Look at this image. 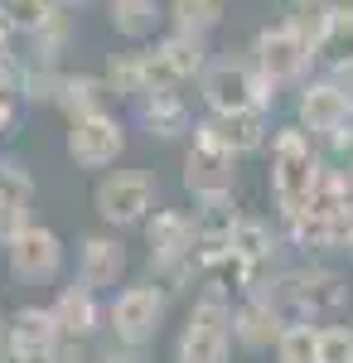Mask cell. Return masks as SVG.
<instances>
[{
	"label": "cell",
	"mask_w": 353,
	"mask_h": 363,
	"mask_svg": "<svg viewBox=\"0 0 353 363\" xmlns=\"http://www.w3.org/2000/svg\"><path fill=\"white\" fill-rule=\"evenodd\" d=\"M58 87H63V68H44V63H29V58L15 63V92H20L25 107H54Z\"/></svg>",
	"instance_id": "cb8c5ba5"
},
{
	"label": "cell",
	"mask_w": 353,
	"mask_h": 363,
	"mask_svg": "<svg viewBox=\"0 0 353 363\" xmlns=\"http://www.w3.org/2000/svg\"><path fill=\"white\" fill-rule=\"evenodd\" d=\"M315 363H353V325H320Z\"/></svg>",
	"instance_id": "4316f807"
},
{
	"label": "cell",
	"mask_w": 353,
	"mask_h": 363,
	"mask_svg": "<svg viewBox=\"0 0 353 363\" xmlns=\"http://www.w3.org/2000/svg\"><path fill=\"white\" fill-rule=\"evenodd\" d=\"M92 208H97V223L111 228V233L145 228V218L160 208V179L140 165H116L107 174H97Z\"/></svg>",
	"instance_id": "277c9868"
},
{
	"label": "cell",
	"mask_w": 353,
	"mask_h": 363,
	"mask_svg": "<svg viewBox=\"0 0 353 363\" xmlns=\"http://www.w3.org/2000/svg\"><path fill=\"white\" fill-rule=\"evenodd\" d=\"M29 223H34L29 203H5V199H0V247H5L20 228H29Z\"/></svg>",
	"instance_id": "83f0119b"
},
{
	"label": "cell",
	"mask_w": 353,
	"mask_h": 363,
	"mask_svg": "<svg viewBox=\"0 0 353 363\" xmlns=\"http://www.w3.org/2000/svg\"><path fill=\"white\" fill-rule=\"evenodd\" d=\"M174 296L164 291L160 281H126L116 296H107V339H116L121 349H150L160 339L164 320H169Z\"/></svg>",
	"instance_id": "3957f363"
},
{
	"label": "cell",
	"mask_w": 353,
	"mask_h": 363,
	"mask_svg": "<svg viewBox=\"0 0 353 363\" xmlns=\"http://www.w3.org/2000/svg\"><path fill=\"white\" fill-rule=\"evenodd\" d=\"M63 5H92V0H63Z\"/></svg>",
	"instance_id": "d6a6232c"
},
{
	"label": "cell",
	"mask_w": 353,
	"mask_h": 363,
	"mask_svg": "<svg viewBox=\"0 0 353 363\" xmlns=\"http://www.w3.org/2000/svg\"><path fill=\"white\" fill-rule=\"evenodd\" d=\"M198 131H208V136L228 150V155H257V150H267L271 145V112L267 107H247V112H203L198 116Z\"/></svg>",
	"instance_id": "9a60e30c"
},
{
	"label": "cell",
	"mask_w": 353,
	"mask_h": 363,
	"mask_svg": "<svg viewBox=\"0 0 353 363\" xmlns=\"http://www.w3.org/2000/svg\"><path fill=\"white\" fill-rule=\"evenodd\" d=\"M349 174H353V160H349Z\"/></svg>",
	"instance_id": "836d02e7"
},
{
	"label": "cell",
	"mask_w": 353,
	"mask_h": 363,
	"mask_svg": "<svg viewBox=\"0 0 353 363\" xmlns=\"http://www.w3.org/2000/svg\"><path fill=\"white\" fill-rule=\"evenodd\" d=\"M315 58H325L329 73L353 63V0H334L329 5V20L320 29V39H315Z\"/></svg>",
	"instance_id": "ffe728a7"
},
{
	"label": "cell",
	"mask_w": 353,
	"mask_h": 363,
	"mask_svg": "<svg viewBox=\"0 0 353 363\" xmlns=\"http://www.w3.org/2000/svg\"><path fill=\"white\" fill-rule=\"evenodd\" d=\"M102 83H107V92L116 97V102H140L145 92H155V73H150V54L145 49H116V54H107V63H102Z\"/></svg>",
	"instance_id": "ac0fdd59"
},
{
	"label": "cell",
	"mask_w": 353,
	"mask_h": 363,
	"mask_svg": "<svg viewBox=\"0 0 353 363\" xmlns=\"http://www.w3.org/2000/svg\"><path fill=\"white\" fill-rule=\"evenodd\" d=\"M286 325L291 320L262 296H237V306H232V344L242 354H276Z\"/></svg>",
	"instance_id": "2e32d148"
},
{
	"label": "cell",
	"mask_w": 353,
	"mask_h": 363,
	"mask_svg": "<svg viewBox=\"0 0 353 363\" xmlns=\"http://www.w3.org/2000/svg\"><path fill=\"white\" fill-rule=\"evenodd\" d=\"M5 344L20 349L29 363H44L63 344V335H58V325H54V310L49 306H15L10 310V339Z\"/></svg>",
	"instance_id": "e0dca14e"
},
{
	"label": "cell",
	"mask_w": 353,
	"mask_h": 363,
	"mask_svg": "<svg viewBox=\"0 0 353 363\" xmlns=\"http://www.w3.org/2000/svg\"><path fill=\"white\" fill-rule=\"evenodd\" d=\"M131 277V247L121 233L111 228H92V233H78L73 242V281L97 291V296H116Z\"/></svg>",
	"instance_id": "ba28073f"
},
{
	"label": "cell",
	"mask_w": 353,
	"mask_h": 363,
	"mask_svg": "<svg viewBox=\"0 0 353 363\" xmlns=\"http://www.w3.org/2000/svg\"><path fill=\"white\" fill-rule=\"evenodd\" d=\"M329 78H339V87H344V92H349V102H353V63H349V68H334V73H329Z\"/></svg>",
	"instance_id": "f546056e"
},
{
	"label": "cell",
	"mask_w": 353,
	"mask_h": 363,
	"mask_svg": "<svg viewBox=\"0 0 353 363\" xmlns=\"http://www.w3.org/2000/svg\"><path fill=\"white\" fill-rule=\"evenodd\" d=\"M131 121H136L150 140H184V136H194V126H198L184 87H155V92H145L140 102H131Z\"/></svg>",
	"instance_id": "5bb4252c"
},
{
	"label": "cell",
	"mask_w": 353,
	"mask_h": 363,
	"mask_svg": "<svg viewBox=\"0 0 353 363\" xmlns=\"http://www.w3.org/2000/svg\"><path fill=\"white\" fill-rule=\"evenodd\" d=\"M150 54V73H155V87H189L203 78V68L213 63L208 58V39L198 34H184V29H169L155 44H145Z\"/></svg>",
	"instance_id": "30bf717a"
},
{
	"label": "cell",
	"mask_w": 353,
	"mask_h": 363,
	"mask_svg": "<svg viewBox=\"0 0 353 363\" xmlns=\"http://www.w3.org/2000/svg\"><path fill=\"white\" fill-rule=\"evenodd\" d=\"M111 102L102 73H68L63 68V87H58V102L54 112H63V121H78V116H92Z\"/></svg>",
	"instance_id": "d6986e66"
},
{
	"label": "cell",
	"mask_w": 353,
	"mask_h": 363,
	"mask_svg": "<svg viewBox=\"0 0 353 363\" xmlns=\"http://www.w3.org/2000/svg\"><path fill=\"white\" fill-rule=\"evenodd\" d=\"M44 363H92V344H68V339H63Z\"/></svg>",
	"instance_id": "f1b7e54d"
},
{
	"label": "cell",
	"mask_w": 353,
	"mask_h": 363,
	"mask_svg": "<svg viewBox=\"0 0 353 363\" xmlns=\"http://www.w3.org/2000/svg\"><path fill=\"white\" fill-rule=\"evenodd\" d=\"M73 39H78L73 15H68V10H58L49 25L34 29V34L25 39V54H20V58H29V63H44V68H63V54L73 49Z\"/></svg>",
	"instance_id": "7402d4cb"
},
{
	"label": "cell",
	"mask_w": 353,
	"mask_h": 363,
	"mask_svg": "<svg viewBox=\"0 0 353 363\" xmlns=\"http://www.w3.org/2000/svg\"><path fill=\"white\" fill-rule=\"evenodd\" d=\"M0 363H29V359L20 354V349H10V344H5V349H0Z\"/></svg>",
	"instance_id": "4dcf8cb0"
},
{
	"label": "cell",
	"mask_w": 353,
	"mask_h": 363,
	"mask_svg": "<svg viewBox=\"0 0 353 363\" xmlns=\"http://www.w3.org/2000/svg\"><path fill=\"white\" fill-rule=\"evenodd\" d=\"M5 339H10V315H0V349H5Z\"/></svg>",
	"instance_id": "1f68e13d"
},
{
	"label": "cell",
	"mask_w": 353,
	"mask_h": 363,
	"mask_svg": "<svg viewBox=\"0 0 353 363\" xmlns=\"http://www.w3.org/2000/svg\"><path fill=\"white\" fill-rule=\"evenodd\" d=\"M164 20L160 0H107V25L126 39V44H145Z\"/></svg>",
	"instance_id": "44dd1931"
},
{
	"label": "cell",
	"mask_w": 353,
	"mask_h": 363,
	"mask_svg": "<svg viewBox=\"0 0 353 363\" xmlns=\"http://www.w3.org/2000/svg\"><path fill=\"white\" fill-rule=\"evenodd\" d=\"M315 349H320V325L296 320V325H286V335L276 344V363H315Z\"/></svg>",
	"instance_id": "484cf974"
},
{
	"label": "cell",
	"mask_w": 353,
	"mask_h": 363,
	"mask_svg": "<svg viewBox=\"0 0 353 363\" xmlns=\"http://www.w3.org/2000/svg\"><path fill=\"white\" fill-rule=\"evenodd\" d=\"M232 296L203 281L189 301L184 330L174 339V363H232Z\"/></svg>",
	"instance_id": "7a4b0ae2"
},
{
	"label": "cell",
	"mask_w": 353,
	"mask_h": 363,
	"mask_svg": "<svg viewBox=\"0 0 353 363\" xmlns=\"http://www.w3.org/2000/svg\"><path fill=\"white\" fill-rule=\"evenodd\" d=\"M320 150H315V136L296 126V121H286V126H276L271 131V174H267V184H271V199H276V213L281 218H296L305 213V203L315 194V179H320Z\"/></svg>",
	"instance_id": "6da1fadb"
},
{
	"label": "cell",
	"mask_w": 353,
	"mask_h": 363,
	"mask_svg": "<svg viewBox=\"0 0 353 363\" xmlns=\"http://www.w3.org/2000/svg\"><path fill=\"white\" fill-rule=\"evenodd\" d=\"M5 272H10L15 286H54L68 272V242L49 223L34 218L5 242Z\"/></svg>",
	"instance_id": "52a82bcc"
},
{
	"label": "cell",
	"mask_w": 353,
	"mask_h": 363,
	"mask_svg": "<svg viewBox=\"0 0 353 363\" xmlns=\"http://www.w3.org/2000/svg\"><path fill=\"white\" fill-rule=\"evenodd\" d=\"M198 102H203V112H247V107H276V87L252 68V58H213L208 68H203V78H198Z\"/></svg>",
	"instance_id": "5b68a950"
},
{
	"label": "cell",
	"mask_w": 353,
	"mask_h": 363,
	"mask_svg": "<svg viewBox=\"0 0 353 363\" xmlns=\"http://www.w3.org/2000/svg\"><path fill=\"white\" fill-rule=\"evenodd\" d=\"M310 63H315V44H310L296 25H286V20H281V25H267L252 39V68H257L276 92L291 87V83H305Z\"/></svg>",
	"instance_id": "9c48e42d"
},
{
	"label": "cell",
	"mask_w": 353,
	"mask_h": 363,
	"mask_svg": "<svg viewBox=\"0 0 353 363\" xmlns=\"http://www.w3.org/2000/svg\"><path fill=\"white\" fill-rule=\"evenodd\" d=\"M228 15V0H164V20L169 29H184V34H198L208 39Z\"/></svg>",
	"instance_id": "603a6c76"
},
{
	"label": "cell",
	"mask_w": 353,
	"mask_h": 363,
	"mask_svg": "<svg viewBox=\"0 0 353 363\" xmlns=\"http://www.w3.org/2000/svg\"><path fill=\"white\" fill-rule=\"evenodd\" d=\"M49 310H54V325L68 344H97V339H107V296L87 291L78 281L58 286Z\"/></svg>",
	"instance_id": "8fae6325"
},
{
	"label": "cell",
	"mask_w": 353,
	"mask_h": 363,
	"mask_svg": "<svg viewBox=\"0 0 353 363\" xmlns=\"http://www.w3.org/2000/svg\"><path fill=\"white\" fill-rule=\"evenodd\" d=\"M63 10V0H0V20L15 29L20 39H29L34 29H44Z\"/></svg>",
	"instance_id": "d4e9b609"
},
{
	"label": "cell",
	"mask_w": 353,
	"mask_h": 363,
	"mask_svg": "<svg viewBox=\"0 0 353 363\" xmlns=\"http://www.w3.org/2000/svg\"><path fill=\"white\" fill-rule=\"evenodd\" d=\"M276 252H281V233L271 228V218H262V213L232 218V262L242 267L247 291H257L276 272Z\"/></svg>",
	"instance_id": "4fadbf2b"
},
{
	"label": "cell",
	"mask_w": 353,
	"mask_h": 363,
	"mask_svg": "<svg viewBox=\"0 0 353 363\" xmlns=\"http://www.w3.org/2000/svg\"><path fill=\"white\" fill-rule=\"evenodd\" d=\"M126 145H131V116L111 112V107L68 121V136H63L68 160H73L78 169H87V174H107V169H116L121 155H126Z\"/></svg>",
	"instance_id": "8992f818"
},
{
	"label": "cell",
	"mask_w": 353,
	"mask_h": 363,
	"mask_svg": "<svg viewBox=\"0 0 353 363\" xmlns=\"http://www.w3.org/2000/svg\"><path fill=\"white\" fill-rule=\"evenodd\" d=\"M353 121V102L339 87V78H310L296 92V126H305L310 136H334Z\"/></svg>",
	"instance_id": "7c38bea8"
}]
</instances>
